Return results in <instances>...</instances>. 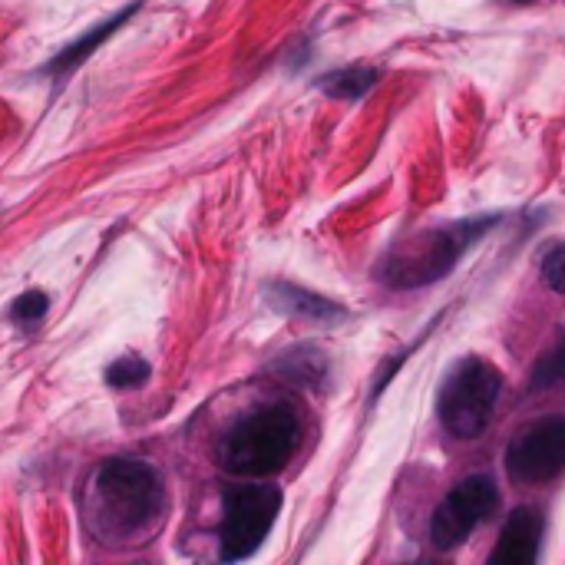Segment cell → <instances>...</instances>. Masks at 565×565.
<instances>
[{"mask_svg":"<svg viewBox=\"0 0 565 565\" xmlns=\"http://www.w3.org/2000/svg\"><path fill=\"white\" fill-rule=\"evenodd\" d=\"M86 529L110 546L146 542L166 519V486L146 460H106L83 496Z\"/></svg>","mask_w":565,"mask_h":565,"instance_id":"6da1fadb","label":"cell"},{"mask_svg":"<svg viewBox=\"0 0 565 565\" xmlns=\"http://www.w3.org/2000/svg\"><path fill=\"white\" fill-rule=\"evenodd\" d=\"M304 437V423L291 404H265L238 417L219 440L222 470L248 480L275 476L291 463Z\"/></svg>","mask_w":565,"mask_h":565,"instance_id":"7a4b0ae2","label":"cell"},{"mask_svg":"<svg viewBox=\"0 0 565 565\" xmlns=\"http://www.w3.org/2000/svg\"><path fill=\"white\" fill-rule=\"evenodd\" d=\"M496 222L499 215H480V219H460L447 228L423 232L407 248H397V252L387 258L380 278H384L390 288L433 285V281L447 278L456 268V262L470 252V245L480 242Z\"/></svg>","mask_w":565,"mask_h":565,"instance_id":"3957f363","label":"cell"},{"mask_svg":"<svg viewBox=\"0 0 565 565\" xmlns=\"http://www.w3.org/2000/svg\"><path fill=\"white\" fill-rule=\"evenodd\" d=\"M503 390L499 367L483 357H463L443 380L437 394V417L456 440H476L490 427L493 407Z\"/></svg>","mask_w":565,"mask_h":565,"instance_id":"277c9868","label":"cell"},{"mask_svg":"<svg viewBox=\"0 0 565 565\" xmlns=\"http://www.w3.org/2000/svg\"><path fill=\"white\" fill-rule=\"evenodd\" d=\"M281 503H285V496L271 483L228 486L222 493V526H219L222 562L252 559L262 549V542L271 536V529H275Z\"/></svg>","mask_w":565,"mask_h":565,"instance_id":"5b68a950","label":"cell"},{"mask_svg":"<svg viewBox=\"0 0 565 565\" xmlns=\"http://www.w3.org/2000/svg\"><path fill=\"white\" fill-rule=\"evenodd\" d=\"M499 509V486L490 473H473L453 486L437 506V513L430 519V542L433 549L453 552L473 536L476 526H483L486 519Z\"/></svg>","mask_w":565,"mask_h":565,"instance_id":"8992f818","label":"cell"},{"mask_svg":"<svg viewBox=\"0 0 565 565\" xmlns=\"http://www.w3.org/2000/svg\"><path fill=\"white\" fill-rule=\"evenodd\" d=\"M506 473L519 486H546L565 473V417L549 414L526 423L506 443Z\"/></svg>","mask_w":565,"mask_h":565,"instance_id":"52a82bcc","label":"cell"},{"mask_svg":"<svg viewBox=\"0 0 565 565\" xmlns=\"http://www.w3.org/2000/svg\"><path fill=\"white\" fill-rule=\"evenodd\" d=\"M542 532H546V519H542L539 509L519 506L516 513L506 519L503 532H499V542H496L490 562H496V565L536 562L539 546H542Z\"/></svg>","mask_w":565,"mask_h":565,"instance_id":"ba28073f","label":"cell"},{"mask_svg":"<svg viewBox=\"0 0 565 565\" xmlns=\"http://www.w3.org/2000/svg\"><path fill=\"white\" fill-rule=\"evenodd\" d=\"M139 7H143V0H133V4H126L123 10H116V14H113V17H106L103 24H96L93 30H86L83 37H76L73 43H67V47H63V50L57 53V57H53L40 73H43V76H53V80H63V76H70L73 70H80L83 63L90 60L93 53L100 50L103 43L110 40V37L116 34V30L123 27L129 17L136 14Z\"/></svg>","mask_w":565,"mask_h":565,"instance_id":"9c48e42d","label":"cell"},{"mask_svg":"<svg viewBox=\"0 0 565 565\" xmlns=\"http://www.w3.org/2000/svg\"><path fill=\"white\" fill-rule=\"evenodd\" d=\"M265 291H268L271 308L288 314V318H298V321H308V324H338V321L347 318V311L338 301L321 298L308 288L291 285V281H271Z\"/></svg>","mask_w":565,"mask_h":565,"instance_id":"30bf717a","label":"cell"},{"mask_svg":"<svg viewBox=\"0 0 565 565\" xmlns=\"http://www.w3.org/2000/svg\"><path fill=\"white\" fill-rule=\"evenodd\" d=\"M380 83V70L377 67H364V63H354V67H341L324 73L318 86L334 100H364L367 93Z\"/></svg>","mask_w":565,"mask_h":565,"instance_id":"8fae6325","label":"cell"},{"mask_svg":"<svg viewBox=\"0 0 565 565\" xmlns=\"http://www.w3.org/2000/svg\"><path fill=\"white\" fill-rule=\"evenodd\" d=\"M278 367L285 371V377L298 380V384H321V380L328 377V361H324V354L314 351V347L288 351Z\"/></svg>","mask_w":565,"mask_h":565,"instance_id":"7c38bea8","label":"cell"},{"mask_svg":"<svg viewBox=\"0 0 565 565\" xmlns=\"http://www.w3.org/2000/svg\"><path fill=\"white\" fill-rule=\"evenodd\" d=\"M149 377H152V367L139 354L119 357V361H113L110 367H106V374H103V380L113 390H136V387H143Z\"/></svg>","mask_w":565,"mask_h":565,"instance_id":"4fadbf2b","label":"cell"},{"mask_svg":"<svg viewBox=\"0 0 565 565\" xmlns=\"http://www.w3.org/2000/svg\"><path fill=\"white\" fill-rule=\"evenodd\" d=\"M50 311V298L43 291H24L20 298H14L10 304V321L20 324V328H34Z\"/></svg>","mask_w":565,"mask_h":565,"instance_id":"5bb4252c","label":"cell"},{"mask_svg":"<svg viewBox=\"0 0 565 565\" xmlns=\"http://www.w3.org/2000/svg\"><path fill=\"white\" fill-rule=\"evenodd\" d=\"M542 278L552 291L565 295V245L549 248L546 258H542Z\"/></svg>","mask_w":565,"mask_h":565,"instance_id":"9a60e30c","label":"cell"},{"mask_svg":"<svg viewBox=\"0 0 565 565\" xmlns=\"http://www.w3.org/2000/svg\"><path fill=\"white\" fill-rule=\"evenodd\" d=\"M407 354H410V351H400V354H394V357H390V361H384V364H380V371L374 374V390H371V400H377L380 394H384V390H387V384H390V380H394V374L400 371V364L407 361Z\"/></svg>","mask_w":565,"mask_h":565,"instance_id":"2e32d148","label":"cell"},{"mask_svg":"<svg viewBox=\"0 0 565 565\" xmlns=\"http://www.w3.org/2000/svg\"><path fill=\"white\" fill-rule=\"evenodd\" d=\"M562 377H565V334H562L559 351L539 367V380H536V384H552V380H562Z\"/></svg>","mask_w":565,"mask_h":565,"instance_id":"e0dca14e","label":"cell"},{"mask_svg":"<svg viewBox=\"0 0 565 565\" xmlns=\"http://www.w3.org/2000/svg\"><path fill=\"white\" fill-rule=\"evenodd\" d=\"M516 4H526V0H516Z\"/></svg>","mask_w":565,"mask_h":565,"instance_id":"ac0fdd59","label":"cell"}]
</instances>
